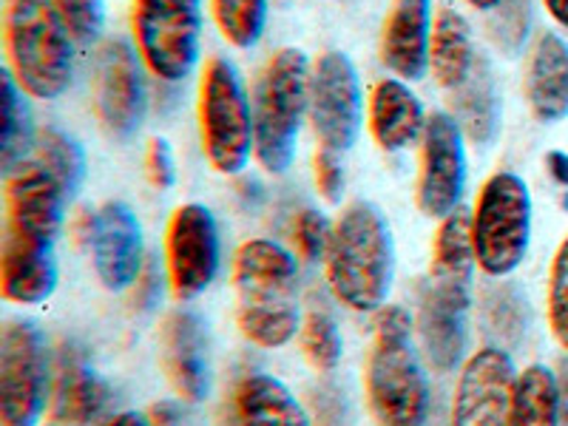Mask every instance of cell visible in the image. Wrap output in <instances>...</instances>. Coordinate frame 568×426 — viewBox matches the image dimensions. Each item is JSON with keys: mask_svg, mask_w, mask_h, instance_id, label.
<instances>
[{"mask_svg": "<svg viewBox=\"0 0 568 426\" xmlns=\"http://www.w3.org/2000/svg\"><path fill=\"white\" fill-rule=\"evenodd\" d=\"M475 40H471L469 20L455 9H440L433 23V43H429V71L435 83L446 91H455L475 69Z\"/></svg>", "mask_w": 568, "mask_h": 426, "instance_id": "cell-27", "label": "cell"}, {"mask_svg": "<svg viewBox=\"0 0 568 426\" xmlns=\"http://www.w3.org/2000/svg\"><path fill=\"white\" fill-rule=\"evenodd\" d=\"M531 27V0H500V7L491 9L489 34L506 54H517L524 49Z\"/></svg>", "mask_w": 568, "mask_h": 426, "instance_id": "cell-33", "label": "cell"}, {"mask_svg": "<svg viewBox=\"0 0 568 426\" xmlns=\"http://www.w3.org/2000/svg\"><path fill=\"white\" fill-rule=\"evenodd\" d=\"M58 287L54 242L7 231L0 253V291L7 302L40 304Z\"/></svg>", "mask_w": 568, "mask_h": 426, "instance_id": "cell-21", "label": "cell"}, {"mask_svg": "<svg viewBox=\"0 0 568 426\" xmlns=\"http://www.w3.org/2000/svg\"><path fill=\"white\" fill-rule=\"evenodd\" d=\"M313 180H316L318 194L327 202L342 200L344 191V165L342 154L329 149H318L313 156Z\"/></svg>", "mask_w": 568, "mask_h": 426, "instance_id": "cell-38", "label": "cell"}, {"mask_svg": "<svg viewBox=\"0 0 568 426\" xmlns=\"http://www.w3.org/2000/svg\"><path fill=\"white\" fill-rule=\"evenodd\" d=\"M367 125L375 145L387 154H395V151L409 149L424 134V105L404 80L384 78L373 85V94H369Z\"/></svg>", "mask_w": 568, "mask_h": 426, "instance_id": "cell-23", "label": "cell"}, {"mask_svg": "<svg viewBox=\"0 0 568 426\" xmlns=\"http://www.w3.org/2000/svg\"><path fill=\"white\" fill-rule=\"evenodd\" d=\"M162 296V271L156 267V262H149L142 267L140 278L131 284V307L140 313L151 311Z\"/></svg>", "mask_w": 568, "mask_h": 426, "instance_id": "cell-40", "label": "cell"}, {"mask_svg": "<svg viewBox=\"0 0 568 426\" xmlns=\"http://www.w3.org/2000/svg\"><path fill=\"white\" fill-rule=\"evenodd\" d=\"M34 145H38V131L32 123L27 91L20 89L12 71H3V145H0L3 171H12L20 162H27Z\"/></svg>", "mask_w": 568, "mask_h": 426, "instance_id": "cell-29", "label": "cell"}, {"mask_svg": "<svg viewBox=\"0 0 568 426\" xmlns=\"http://www.w3.org/2000/svg\"><path fill=\"white\" fill-rule=\"evenodd\" d=\"M222 426H313L296 395L267 373H251L233 384L222 407Z\"/></svg>", "mask_w": 568, "mask_h": 426, "instance_id": "cell-20", "label": "cell"}, {"mask_svg": "<svg viewBox=\"0 0 568 426\" xmlns=\"http://www.w3.org/2000/svg\"><path fill=\"white\" fill-rule=\"evenodd\" d=\"M131 32L142 65L160 83H182L200 63V0H131Z\"/></svg>", "mask_w": 568, "mask_h": 426, "instance_id": "cell-8", "label": "cell"}, {"mask_svg": "<svg viewBox=\"0 0 568 426\" xmlns=\"http://www.w3.org/2000/svg\"><path fill=\"white\" fill-rule=\"evenodd\" d=\"M236 324L256 347L291 344L302 329L298 313V267L287 247L273 240H251L233 258Z\"/></svg>", "mask_w": 568, "mask_h": 426, "instance_id": "cell-1", "label": "cell"}, {"mask_svg": "<svg viewBox=\"0 0 568 426\" xmlns=\"http://www.w3.org/2000/svg\"><path fill=\"white\" fill-rule=\"evenodd\" d=\"M362 83L344 52H324L311 71V123L322 149L349 151L362 134Z\"/></svg>", "mask_w": 568, "mask_h": 426, "instance_id": "cell-10", "label": "cell"}, {"mask_svg": "<svg viewBox=\"0 0 568 426\" xmlns=\"http://www.w3.org/2000/svg\"><path fill=\"white\" fill-rule=\"evenodd\" d=\"M509 426H560L557 375L549 367L531 364L520 373Z\"/></svg>", "mask_w": 568, "mask_h": 426, "instance_id": "cell-28", "label": "cell"}, {"mask_svg": "<svg viewBox=\"0 0 568 426\" xmlns=\"http://www.w3.org/2000/svg\"><path fill=\"white\" fill-rule=\"evenodd\" d=\"M149 418L151 426H194L191 418L182 413L180 404H174V400H160V404H154V407L149 409Z\"/></svg>", "mask_w": 568, "mask_h": 426, "instance_id": "cell-41", "label": "cell"}, {"mask_svg": "<svg viewBox=\"0 0 568 426\" xmlns=\"http://www.w3.org/2000/svg\"><path fill=\"white\" fill-rule=\"evenodd\" d=\"M291 240L304 262H318V258L327 256L329 240H333V225H329L327 216L322 211H316V207H302L293 216Z\"/></svg>", "mask_w": 568, "mask_h": 426, "instance_id": "cell-34", "label": "cell"}, {"mask_svg": "<svg viewBox=\"0 0 568 426\" xmlns=\"http://www.w3.org/2000/svg\"><path fill=\"white\" fill-rule=\"evenodd\" d=\"M466 191V149L464 131L453 114L435 111L426 116V129L420 134V171L415 202L420 213L444 220L458 211L460 196Z\"/></svg>", "mask_w": 568, "mask_h": 426, "instance_id": "cell-12", "label": "cell"}, {"mask_svg": "<svg viewBox=\"0 0 568 426\" xmlns=\"http://www.w3.org/2000/svg\"><path fill=\"white\" fill-rule=\"evenodd\" d=\"M145 176L154 187L160 191H169L176 182V162H174V149L165 136H154L145 149Z\"/></svg>", "mask_w": 568, "mask_h": 426, "instance_id": "cell-39", "label": "cell"}, {"mask_svg": "<svg viewBox=\"0 0 568 426\" xmlns=\"http://www.w3.org/2000/svg\"><path fill=\"white\" fill-rule=\"evenodd\" d=\"M298 344L313 369L318 373H333L344 355L342 333H338L336 318L327 311H311L298 329Z\"/></svg>", "mask_w": 568, "mask_h": 426, "instance_id": "cell-32", "label": "cell"}, {"mask_svg": "<svg viewBox=\"0 0 568 426\" xmlns=\"http://www.w3.org/2000/svg\"><path fill=\"white\" fill-rule=\"evenodd\" d=\"M45 426H52V424H45Z\"/></svg>", "mask_w": 568, "mask_h": 426, "instance_id": "cell-48", "label": "cell"}, {"mask_svg": "<svg viewBox=\"0 0 568 426\" xmlns=\"http://www.w3.org/2000/svg\"><path fill=\"white\" fill-rule=\"evenodd\" d=\"M311 60L302 49H278L262 69L253 91V134L256 160L278 176L296 160L304 116L311 114Z\"/></svg>", "mask_w": 568, "mask_h": 426, "instance_id": "cell-4", "label": "cell"}, {"mask_svg": "<svg viewBox=\"0 0 568 426\" xmlns=\"http://www.w3.org/2000/svg\"><path fill=\"white\" fill-rule=\"evenodd\" d=\"M557 398H560V426H568V355L557 369Z\"/></svg>", "mask_w": 568, "mask_h": 426, "instance_id": "cell-44", "label": "cell"}, {"mask_svg": "<svg viewBox=\"0 0 568 426\" xmlns=\"http://www.w3.org/2000/svg\"><path fill=\"white\" fill-rule=\"evenodd\" d=\"M103 426H151V418L145 413H136V409H129V413H116L105 420Z\"/></svg>", "mask_w": 568, "mask_h": 426, "instance_id": "cell-45", "label": "cell"}, {"mask_svg": "<svg viewBox=\"0 0 568 426\" xmlns=\"http://www.w3.org/2000/svg\"><path fill=\"white\" fill-rule=\"evenodd\" d=\"M471 242L486 276L504 278L520 267L531 242V194L520 176L497 171L484 182L471 211Z\"/></svg>", "mask_w": 568, "mask_h": 426, "instance_id": "cell-7", "label": "cell"}, {"mask_svg": "<svg viewBox=\"0 0 568 426\" xmlns=\"http://www.w3.org/2000/svg\"><path fill=\"white\" fill-rule=\"evenodd\" d=\"M220 225L216 216L200 202H187L174 211L165 236L169 284L180 302L196 298L220 273Z\"/></svg>", "mask_w": 568, "mask_h": 426, "instance_id": "cell-11", "label": "cell"}, {"mask_svg": "<svg viewBox=\"0 0 568 426\" xmlns=\"http://www.w3.org/2000/svg\"><path fill=\"white\" fill-rule=\"evenodd\" d=\"M94 227H98V211L91 207H83V211L71 220V236L74 242L83 247H91V240H94Z\"/></svg>", "mask_w": 568, "mask_h": 426, "instance_id": "cell-42", "label": "cell"}, {"mask_svg": "<svg viewBox=\"0 0 568 426\" xmlns=\"http://www.w3.org/2000/svg\"><path fill=\"white\" fill-rule=\"evenodd\" d=\"M526 100L540 123L568 116V43L555 32L535 40L526 65Z\"/></svg>", "mask_w": 568, "mask_h": 426, "instance_id": "cell-24", "label": "cell"}, {"mask_svg": "<svg viewBox=\"0 0 568 426\" xmlns=\"http://www.w3.org/2000/svg\"><path fill=\"white\" fill-rule=\"evenodd\" d=\"M478 267L475 242H471V216L453 211L444 216L435 231L433 258H429V282L433 287L455 296L471 298V273Z\"/></svg>", "mask_w": 568, "mask_h": 426, "instance_id": "cell-25", "label": "cell"}, {"mask_svg": "<svg viewBox=\"0 0 568 426\" xmlns=\"http://www.w3.org/2000/svg\"><path fill=\"white\" fill-rule=\"evenodd\" d=\"M52 387L45 338L32 322L7 324L0 336V420L3 426H34Z\"/></svg>", "mask_w": 568, "mask_h": 426, "instance_id": "cell-9", "label": "cell"}, {"mask_svg": "<svg viewBox=\"0 0 568 426\" xmlns=\"http://www.w3.org/2000/svg\"><path fill=\"white\" fill-rule=\"evenodd\" d=\"M449 105H453L455 123L460 125L464 136H469L478 145H491L497 140L504 105H500L495 71L484 54H478L469 78L458 89L449 91Z\"/></svg>", "mask_w": 568, "mask_h": 426, "instance_id": "cell-26", "label": "cell"}, {"mask_svg": "<svg viewBox=\"0 0 568 426\" xmlns=\"http://www.w3.org/2000/svg\"><path fill=\"white\" fill-rule=\"evenodd\" d=\"M327 284L355 313L382 311L393 287L395 245L384 213L369 202H353L338 213L327 247Z\"/></svg>", "mask_w": 568, "mask_h": 426, "instance_id": "cell-2", "label": "cell"}, {"mask_svg": "<svg viewBox=\"0 0 568 426\" xmlns=\"http://www.w3.org/2000/svg\"><path fill=\"white\" fill-rule=\"evenodd\" d=\"M91 103L100 125L116 140L136 134L149 111L140 60L125 40H109L94 60Z\"/></svg>", "mask_w": 568, "mask_h": 426, "instance_id": "cell-13", "label": "cell"}, {"mask_svg": "<svg viewBox=\"0 0 568 426\" xmlns=\"http://www.w3.org/2000/svg\"><path fill=\"white\" fill-rule=\"evenodd\" d=\"M12 78L29 98L58 100L74 78V38L52 0H7L3 14Z\"/></svg>", "mask_w": 568, "mask_h": 426, "instance_id": "cell-5", "label": "cell"}, {"mask_svg": "<svg viewBox=\"0 0 568 426\" xmlns=\"http://www.w3.org/2000/svg\"><path fill=\"white\" fill-rule=\"evenodd\" d=\"M7 231L54 242L65 220L69 194L40 162H20L7 171Z\"/></svg>", "mask_w": 568, "mask_h": 426, "instance_id": "cell-15", "label": "cell"}, {"mask_svg": "<svg viewBox=\"0 0 568 426\" xmlns=\"http://www.w3.org/2000/svg\"><path fill=\"white\" fill-rule=\"evenodd\" d=\"M34 162H40L63 185V191L69 196L78 194L80 185H83L85 154L80 149V142L65 134V131L52 129V125L40 129L38 145H34Z\"/></svg>", "mask_w": 568, "mask_h": 426, "instance_id": "cell-30", "label": "cell"}, {"mask_svg": "<svg viewBox=\"0 0 568 426\" xmlns=\"http://www.w3.org/2000/svg\"><path fill=\"white\" fill-rule=\"evenodd\" d=\"M54 12L65 23L74 43L89 45L100 38L105 23V3L103 0H52Z\"/></svg>", "mask_w": 568, "mask_h": 426, "instance_id": "cell-35", "label": "cell"}, {"mask_svg": "<svg viewBox=\"0 0 568 426\" xmlns=\"http://www.w3.org/2000/svg\"><path fill=\"white\" fill-rule=\"evenodd\" d=\"M213 20L233 49H253L267 29V0H211Z\"/></svg>", "mask_w": 568, "mask_h": 426, "instance_id": "cell-31", "label": "cell"}, {"mask_svg": "<svg viewBox=\"0 0 568 426\" xmlns=\"http://www.w3.org/2000/svg\"><path fill=\"white\" fill-rule=\"evenodd\" d=\"M486 318L497 336L515 342L526 329V298L515 287H497L486 296Z\"/></svg>", "mask_w": 568, "mask_h": 426, "instance_id": "cell-36", "label": "cell"}, {"mask_svg": "<svg viewBox=\"0 0 568 426\" xmlns=\"http://www.w3.org/2000/svg\"><path fill=\"white\" fill-rule=\"evenodd\" d=\"M546 169H549L551 180H555L557 185L568 187V154L566 151H549V154H546Z\"/></svg>", "mask_w": 568, "mask_h": 426, "instance_id": "cell-43", "label": "cell"}, {"mask_svg": "<svg viewBox=\"0 0 568 426\" xmlns=\"http://www.w3.org/2000/svg\"><path fill=\"white\" fill-rule=\"evenodd\" d=\"M471 9H480V12H491V9L500 7V0H466Z\"/></svg>", "mask_w": 568, "mask_h": 426, "instance_id": "cell-47", "label": "cell"}, {"mask_svg": "<svg viewBox=\"0 0 568 426\" xmlns=\"http://www.w3.org/2000/svg\"><path fill=\"white\" fill-rule=\"evenodd\" d=\"M200 142L207 165L216 174L236 176L256 154L253 105L245 94L240 71L227 58H211L200 80Z\"/></svg>", "mask_w": 568, "mask_h": 426, "instance_id": "cell-6", "label": "cell"}, {"mask_svg": "<svg viewBox=\"0 0 568 426\" xmlns=\"http://www.w3.org/2000/svg\"><path fill=\"white\" fill-rule=\"evenodd\" d=\"M542 7L562 29H568V0H542Z\"/></svg>", "mask_w": 568, "mask_h": 426, "instance_id": "cell-46", "label": "cell"}, {"mask_svg": "<svg viewBox=\"0 0 568 426\" xmlns=\"http://www.w3.org/2000/svg\"><path fill=\"white\" fill-rule=\"evenodd\" d=\"M549 324L560 347L568 353V236L557 247L549 273Z\"/></svg>", "mask_w": 568, "mask_h": 426, "instance_id": "cell-37", "label": "cell"}, {"mask_svg": "<svg viewBox=\"0 0 568 426\" xmlns=\"http://www.w3.org/2000/svg\"><path fill=\"white\" fill-rule=\"evenodd\" d=\"M160 358L171 387L182 400L200 404L211 393V342L207 324L194 311H174L160 329Z\"/></svg>", "mask_w": 568, "mask_h": 426, "instance_id": "cell-16", "label": "cell"}, {"mask_svg": "<svg viewBox=\"0 0 568 426\" xmlns=\"http://www.w3.org/2000/svg\"><path fill=\"white\" fill-rule=\"evenodd\" d=\"M369 413L378 426H424L429 382L413 342V318L404 307H382L364 367Z\"/></svg>", "mask_w": 568, "mask_h": 426, "instance_id": "cell-3", "label": "cell"}, {"mask_svg": "<svg viewBox=\"0 0 568 426\" xmlns=\"http://www.w3.org/2000/svg\"><path fill=\"white\" fill-rule=\"evenodd\" d=\"M433 0H395L382 29V63L400 80H424L433 43Z\"/></svg>", "mask_w": 568, "mask_h": 426, "instance_id": "cell-19", "label": "cell"}, {"mask_svg": "<svg viewBox=\"0 0 568 426\" xmlns=\"http://www.w3.org/2000/svg\"><path fill=\"white\" fill-rule=\"evenodd\" d=\"M471 298L455 296L426 284L420 293L418 333L426 362L438 373H453L464 358L466 324H469Z\"/></svg>", "mask_w": 568, "mask_h": 426, "instance_id": "cell-22", "label": "cell"}, {"mask_svg": "<svg viewBox=\"0 0 568 426\" xmlns=\"http://www.w3.org/2000/svg\"><path fill=\"white\" fill-rule=\"evenodd\" d=\"M89 251L105 291H131L145 267V258L140 220L125 202H105L100 207Z\"/></svg>", "mask_w": 568, "mask_h": 426, "instance_id": "cell-17", "label": "cell"}, {"mask_svg": "<svg viewBox=\"0 0 568 426\" xmlns=\"http://www.w3.org/2000/svg\"><path fill=\"white\" fill-rule=\"evenodd\" d=\"M109 384L94 373L85 353L74 344H63L58 355L52 382V420L54 426H89L109 409Z\"/></svg>", "mask_w": 568, "mask_h": 426, "instance_id": "cell-18", "label": "cell"}, {"mask_svg": "<svg viewBox=\"0 0 568 426\" xmlns=\"http://www.w3.org/2000/svg\"><path fill=\"white\" fill-rule=\"evenodd\" d=\"M517 369L500 347H480L466 358L455 384L453 426H509Z\"/></svg>", "mask_w": 568, "mask_h": 426, "instance_id": "cell-14", "label": "cell"}]
</instances>
